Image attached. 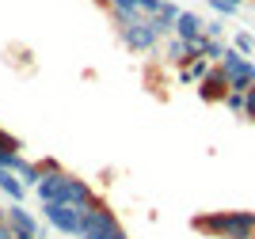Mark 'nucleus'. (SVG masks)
<instances>
[{
	"mask_svg": "<svg viewBox=\"0 0 255 239\" xmlns=\"http://www.w3.org/2000/svg\"><path fill=\"white\" fill-rule=\"evenodd\" d=\"M38 198H42V205H53V201H61V205H76V209H88L96 205L99 194L92 186H88L84 178L69 175V171H57V175H46L42 182H38Z\"/></svg>",
	"mask_w": 255,
	"mask_h": 239,
	"instance_id": "f257e3e1",
	"label": "nucleus"
},
{
	"mask_svg": "<svg viewBox=\"0 0 255 239\" xmlns=\"http://www.w3.org/2000/svg\"><path fill=\"white\" fill-rule=\"evenodd\" d=\"M191 224L213 239H255V213H240V209L206 213V217H194Z\"/></svg>",
	"mask_w": 255,
	"mask_h": 239,
	"instance_id": "f03ea898",
	"label": "nucleus"
},
{
	"mask_svg": "<svg viewBox=\"0 0 255 239\" xmlns=\"http://www.w3.org/2000/svg\"><path fill=\"white\" fill-rule=\"evenodd\" d=\"M111 23H115L118 38H122V46H126L129 53L156 50L160 31H156V23H152L149 15H111Z\"/></svg>",
	"mask_w": 255,
	"mask_h": 239,
	"instance_id": "7ed1b4c3",
	"label": "nucleus"
},
{
	"mask_svg": "<svg viewBox=\"0 0 255 239\" xmlns=\"http://www.w3.org/2000/svg\"><path fill=\"white\" fill-rule=\"evenodd\" d=\"M217 65H221V73L229 76V91H252L255 87V61L252 57H244V53H236L233 46H229Z\"/></svg>",
	"mask_w": 255,
	"mask_h": 239,
	"instance_id": "20e7f679",
	"label": "nucleus"
},
{
	"mask_svg": "<svg viewBox=\"0 0 255 239\" xmlns=\"http://www.w3.org/2000/svg\"><path fill=\"white\" fill-rule=\"evenodd\" d=\"M46 220H50V228H57L61 236H76L84 239V213L88 209H76V205H61V201H53V205H42Z\"/></svg>",
	"mask_w": 255,
	"mask_h": 239,
	"instance_id": "39448f33",
	"label": "nucleus"
},
{
	"mask_svg": "<svg viewBox=\"0 0 255 239\" xmlns=\"http://www.w3.org/2000/svg\"><path fill=\"white\" fill-rule=\"evenodd\" d=\"M0 217L8 220V228H11L15 239H42V236H38V220L23 209V201H8V205L0 209Z\"/></svg>",
	"mask_w": 255,
	"mask_h": 239,
	"instance_id": "423d86ee",
	"label": "nucleus"
},
{
	"mask_svg": "<svg viewBox=\"0 0 255 239\" xmlns=\"http://www.w3.org/2000/svg\"><path fill=\"white\" fill-rule=\"evenodd\" d=\"M198 95H202L206 103H225V95H229V76L221 73V65H213L210 73L198 80Z\"/></svg>",
	"mask_w": 255,
	"mask_h": 239,
	"instance_id": "0eeeda50",
	"label": "nucleus"
},
{
	"mask_svg": "<svg viewBox=\"0 0 255 239\" xmlns=\"http://www.w3.org/2000/svg\"><path fill=\"white\" fill-rule=\"evenodd\" d=\"M171 34L194 46V42L206 34V19H202V15H194V11H179V19H175V31H171Z\"/></svg>",
	"mask_w": 255,
	"mask_h": 239,
	"instance_id": "6e6552de",
	"label": "nucleus"
},
{
	"mask_svg": "<svg viewBox=\"0 0 255 239\" xmlns=\"http://www.w3.org/2000/svg\"><path fill=\"white\" fill-rule=\"evenodd\" d=\"M179 11H183L179 4H171V0H164V4H160V8L152 11V15H149V19L156 23V31H160V38H168V34L175 31V19H179Z\"/></svg>",
	"mask_w": 255,
	"mask_h": 239,
	"instance_id": "1a4fd4ad",
	"label": "nucleus"
},
{
	"mask_svg": "<svg viewBox=\"0 0 255 239\" xmlns=\"http://www.w3.org/2000/svg\"><path fill=\"white\" fill-rule=\"evenodd\" d=\"M168 61L175 65V69H187V65L194 61V50H191V42H183V38H175V34H171L168 38Z\"/></svg>",
	"mask_w": 255,
	"mask_h": 239,
	"instance_id": "9d476101",
	"label": "nucleus"
},
{
	"mask_svg": "<svg viewBox=\"0 0 255 239\" xmlns=\"http://www.w3.org/2000/svg\"><path fill=\"white\" fill-rule=\"evenodd\" d=\"M191 50H194V57H206V61H213V65H217V61L225 57V50H229V46H225L221 38H206V34H202V38L194 42Z\"/></svg>",
	"mask_w": 255,
	"mask_h": 239,
	"instance_id": "9b49d317",
	"label": "nucleus"
},
{
	"mask_svg": "<svg viewBox=\"0 0 255 239\" xmlns=\"http://www.w3.org/2000/svg\"><path fill=\"white\" fill-rule=\"evenodd\" d=\"M0 194H8L11 201H23V198H27V186H23L19 178L11 175L8 167H0Z\"/></svg>",
	"mask_w": 255,
	"mask_h": 239,
	"instance_id": "f8f14e48",
	"label": "nucleus"
},
{
	"mask_svg": "<svg viewBox=\"0 0 255 239\" xmlns=\"http://www.w3.org/2000/svg\"><path fill=\"white\" fill-rule=\"evenodd\" d=\"M213 69V61H206V57H194L187 69H179V83H198L206 73Z\"/></svg>",
	"mask_w": 255,
	"mask_h": 239,
	"instance_id": "ddd939ff",
	"label": "nucleus"
},
{
	"mask_svg": "<svg viewBox=\"0 0 255 239\" xmlns=\"http://www.w3.org/2000/svg\"><path fill=\"white\" fill-rule=\"evenodd\" d=\"M233 50H236V53H244V57H252V53H255V38L240 31V34L233 38Z\"/></svg>",
	"mask_w": 255,
	"mask_h": 239,
	"instance_id": "4468645a",
	"label": "nucleus"
},
{
	"mask_svg": "<svg viewBox=\"0 0 255 239\" xmlns=\"http://www.w3.org/2000/svg\"><path fill=\"white\" fill-rule=\"evenodd\" d=\"M240 4H244V0H210V8L217 11V15H236Z\"/></svg>",
	"mask_w": 255,
	"mask_h": 239,
	"instance_id": "2eb2a0df",
	"label": "nucleus"
},
{
	"mask_svg": "<svg viewBox=\"0 0 255 239\" xmlns=\"http://www.w3.org/2000/svg\"><path fill=\"white\" fill-rule=\"evenodd\" d=\"M225 106H229L233 114H244V91H229L225 95Z\"/></svg>",
	"mask_w": 255,
	"mask_h": 239,
	"instance_id": "dca6fc26",
	"label": "nucleus"
},
{
	"mask_svg": "<svg viewBox=\"0 0 255 239\" xmlns=\"http://www.w3.org/2000/svg\"><path fill=\"white\" fill-rule=\"evenodd\" d=\"M34 167H38V175H57V171H61V163H57V159H50V156H46V159H38V163H34Z\"/></svg>",
	"mask_w": 255,
	"mask_h": 239,
	"instance_id": "f3484780",
	"label": "nucleus"
},
{
	"mask_svg": "<svg viewBox=\"0 0 255 239\" xmlns=\"http://www.w3.org/2000/svg\"><path fill=\"white\" fill-rule=\"evenodd\" d=\"M244 118H248V122H255V87H252V91H244Z\"/></svg>",
	"mask_w": 255,
	"mask_h": 239,
	"instance_id": "a211bd4d",
	"label": "nucleus"
},
{
	"mask_svg": "<svg viewBox=\"0 0 255 239\" xmlns=\"http://www.w3.org/2000/svg\"><path fill=\"white\" fill-rule=\"evenodd\" d=\"M221 34H225V23L221 19H210V23H206V38H221Z\"/></svg>",
	"mask_w": 255,
	"mask_h": 239,
	"instance_id": "6ab92c4d",
	"label": "nucleus"
},
{
	"mask_svg": "<svg viewBox=\"0 0 255 239\" xmlns=\"http://www.w3.org/2000/svg\"><path fill=\"white\" fill-rule=\"evenodd\" d=\"M0 239H15V236H11V228H8V220H4V217H0Z\"/></svg>",
	"mask_w": 255,
	"mask_h": 239,
	"instance_id": "aec40b11",
	"label": "nucleus"
}]
</instances>
